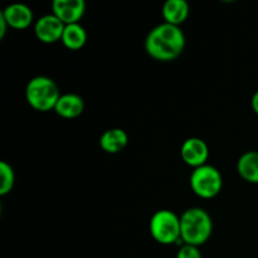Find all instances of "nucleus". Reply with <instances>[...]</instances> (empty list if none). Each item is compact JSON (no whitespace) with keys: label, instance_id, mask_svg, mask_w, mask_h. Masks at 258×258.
I'll list each match as a JSON object with an SVG mask.
<instances>
[{"label":"nucleus","instance_id":"f257e3e1","mask_svg":"<svg viewBox=\"0 0 258 258\" xmlns=\"http://www.w3.org/2000/svg\"><path fill=\"white\" fill-rule=\"evenodd\" d=\"M185 48V35L176 25L161 23L149 32L145 39L146 53L161 62L174 60Z\"/></svg>","mask_w":258,"mask_h":258},{"label":"nucleus","instance_id":"f03ea898","mask_svg":"<svg viewBox=\"0 0 258 258\" xmlns=\"http://www.w3.org/2000/svg\"><path fill=\"white\" fill-rule=\"evenodd\" d=\"M213 232V221L203 208L193 207L180 217V238L184 244L199 247L208 242Z\"/></svg>","mask_w":258,"mask_h":258},{"label":"nucleus","instance_id":"7ed1b4c3","mask_svg":"<svg viewBox=\"0 0 258 258\" xmlns=\"http://www.w3.org/2000/svg\"><path fill=\"white\" fill-rule=\"evenodd\" d=\"M57 83L45 76H37L28 82L25 87V98L30 107L40 112L54 110L60 97Z\"/></svg>","mask_w":258,"mask_h":258},{"label":"nucleus","instance_id":"20e7f679","mask_svg":"<svg viewBox=\"0 0 258 258\" xmlns=\"http://www.w3.org/2000/svg\"><path fill=\"white\" fill-rule=\"evenodd\" d=\"M150 233L158 243L164 246L180 242V217L169 209L155 212L150 219Z\"/></svg>","mask_w":258,"mask_h":258},{"label":"nucleus","instance_id":"39448f33","mask_svg":"<svg viewBox=\"0 0 258 258\" xmlns=\"http://www.w3.org/2000/svg\"><path fill=\"white\" fill-rule=\"evenodd\" d=\"M190 186L199 198L212 199L222 191L223 178L218 169L206 164L194 169L190 175Z\"/></svg>","mask_w":258,"mask_h":258},{"label":"nucleus","instance_id":"423d86ee","mask_svg":"<svg viewBox=\"0 0 258 258\" xmlns=\"http://www.w3.org/2000/svg\"><path fill=\"white\" fill-rule=\"evenodd\" d=\"M66 25L55 17L54 14H47L40 17L35 22L34 33L38 40L45 44H53L58 40H62Z\"/></svg>","mask_w":258,"mask_h":258},{"label":"nucleus","instance_id":"0eeeda50","mask_svg":"<svg viewBox=\"0 0 258 258\" xmlns=\"http://www.w3.org/2000/svg\"><path fill=\"white\" fill-rule=\"evenodd\" d=\"M180 155L186 165L197 169L207 164L209 158V148L203 139L189 138L181 145Z\"/></svg>","mask_w":258,"mask_h":258},{"label":"nucleus","instance_id":"6e6552de","mask_svg":"<svg viewBox=\"0 0 258 258\" xmlns=\"http://www.w3.org/2000/svg\"><path fill=\"white\" fill-rule=\"evenodd\" d=\"M52 10L64 25L77 24L85 15L86 3L83 0H54Z\"/></svg>","mask_w":258,"mask_h":258},{"label":"nucleus","instance_id":"1a4fd4ad","mask_svg":"<svg viewBox=\"0 0 258 258\" xmlns=\"http://www.w3.org/2000/svg\"><path fill=\"white\" fill-rule=\"evenodd\" d=\"M2 14L9 24V27L18 30L27 29L33 23V18H34L33 10L28 5L20 4V3L8 5L3 10Z\"/></svg>","mask_w":258,"mask_h":258},{"label":"nucleus","instance_id":"9d476101","mask_svg":"<svg viewBox=\"0 0 258 258\" xmlns=\"http://www.w3.org/2000/svg\"><path fill=\"white\" fill-rule=\"evenodd\" d=\"M85 110V101L77 93H64L55 105V113L63 118H76L82 115Z\"/></svg>","mask_w":258,"mask_h":258},{"label":"nucleus","instance_id":"9b49d317","mask_svg":"<svg viewBox=\"0 0 258 258\" xmlns=\"http://www.w3.org/2000/svg\"><path fill=\"white\" fill-rule=\"evenodd\" d=\"M128 136L122 128L106 130L100 138V146L107 154H118L127 146Z\"/></svg>","mask_w":258,"mask_h":258},{"label":"nucleus","instance_id":"f8f14e48","mask_svg":"<svg viewBox=\"0 0 258 258\" xmlns=\"http://www.w3.org/2000/svg\"><path fill=\"white\" fill-rule=\"evenodd\" d=\"M189 4L185 0H168L163 5V18L165 23L179 27L189 17Z\"/></svg>","mask_w":258,"mask_h":258},{"label":"nucleus","instance_id":"ddd939ff","mask_svg":"<svg viewBox=\"0 0 258 258\" xmlns=\"http://www.w3.org/2000/svg\"><path fill=\"white\" fill-rule=\"evenodd\" d=\"M237 171L243 180L258 184V151H247L237 161Z\"/></svg>","mask_w":258,"mask_h":258},{"label":"nucleus","instance_id":"4468645a","mask_svg":"<svg viewBox=\"0 0 258 258\" xmlns=\"http://www.w3.org/2000/svg\"><path fill=\"white\" fill-rule=\"evenodd\" d=\"M60 42L68 49L78 50L85 47L86 42H87V33L80 23L66 25Z\"/></svg>","mask_w":258,"mask_h":258},{"label":"nucleus","instance_id":"2eb2a0df","mask_svg":"<svg viewBox=\"0 0 258 258\" xmlns=\"http://www.w3.org/2000/svg\"><path fill=\"white\" fill-rule=\"evenodd\" d=\"M15 184V174L12 165L7 161L0 163V196H7L13 190Z\"/></svg>","mask_w":258,"mask_h":258},{"label":"nucleus","instance_id":"dca6fc26","mask_svg":"<svg viewBox=\"0 0 258 258\" xmlns=\"http://www.w3.org/2000/svg\"><path fill=\"white\" fill-rule=\"evenodd\" d=\"M176 258H202V253L199 247L190 246V244H181L179 248Z\"/></svg>","mask_w":258,"mask_h":258},{"label":"nucleus","instance_id":"f3484780","mask_svg":"<svg viewBox=\"0 0 258 258\" xmlns=\"http://www.w3.org/2000/svg\"><path fill=\"white\" fill-rule=\"evenodd\" d=\"M9 27V24H8V22L5 20V18L3 17V14L0 13V39H4L5 34H7V29Z\"/></svg>","mask_w":258,"mask_h":258},{"label":"nucleus","instance_id":"a211bd4d","mask_svg":"<svg viewBox=\"0 0 258 258\" xmlns=\"http://www.w3.org/2000/svg\"><path fill=\"white\" fill-rule=\"evenodd\" d=\"M252 108H253L254 113L256 115H258V91H256V92L253 93V96H252Z\"/></svg>","mask_w":258,"mask_h":258}]
</instances>
